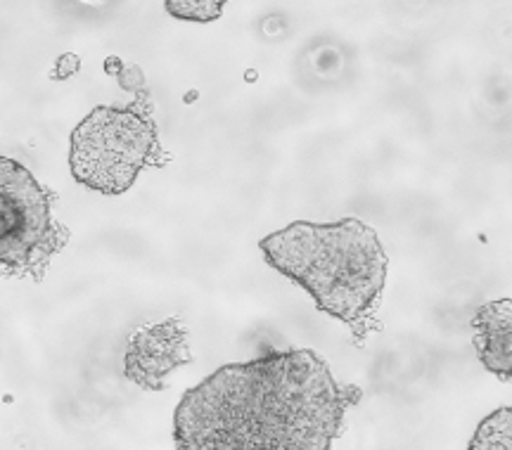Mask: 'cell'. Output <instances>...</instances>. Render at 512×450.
I'll return each mask as SVG.
<instances>
[{"label":"cell","instance_id":"cell-5","mask_svg":"<svg viewBox=\"0 0 512 450\" xmlns=\"http://www.w3.org/2000/svg\"><path fill=\"white\" fill-rule=\"evenodd\" d=\"M190 360L188 327L181 318H164L131 334L124 353V375L140 389L162 391L169 375Z\"/></svg>","mask_w":512,"mask_h":450},{"label":"cell","instance_id":"cell-2","mask_svg":"<svg viewBox=\"0 0 512 450\" xmlns=\"http://www.w3.org/2000/svg\"><path fill=\"white\" fill-rule=\"evenodd\" d=\"M266 263L299 285L320 313L366 342L380 330L377 311L387 285L389 259L380 235L358 218L335 223L294 221L259 242Z\"/></svg>","mask_w":512,"mask_h":450},{"label":"cell","instance_id":"cell-10","mask_svg":"<svg viewBox=\"0 0 512 450\" xmlns=\"http://www.w3.org/2000/svg\"><path fill=\"white\" fill-rule=\"evenodd\" d=\"M79 69H81V57L76 53H64L57 57L53 72H50V79H55V81L72 79L74 74H79Z\"/></svg>","mask_w":512,"mask_h":450},{"label":"cell","instance_id":"cell-6","mask_svg":"<svg viewBox=\"0 0 512 450\" xmlns=\"http://www.w3.org/2000/svg\"><path fill=\"white\" fill-rule=\"evenodd\" d=\"M470 325L479 363L503 382H512V299L486 301Z\"/></svg>","mask_w":512,"mask_h":450},{"label":"cell","instance_id":"cell-9","mask_svg":"<svg viewBox=\"0 0 512 450\" xmlns=\"http://www.w3.org/2000/svg\"><path fill=\"white\" fill-rule=\"evenodd\" d=\"M105 72L112 74L119 81V86L128 90V93H136L138 100H147V95H150L145 74L140 72L136 64H126L119 57H110V60H105Z\"/></svg>","mask_w":512,"mask_h":450},{"label":"cell","instance_id":"cell-1","mask_svg":"<svg viewBox=\"0 0 512 450\" xmlns=\"http://www.w3.org/2000/svg\"><path fill=\"white\" fill-rule=\"evenodd\" d=\"M363 391L339 384L311 349L228 363L185 391L174 413L178 450H332Z\"/></svg>","mask_w":512,"mask_h":450},{"label":"cell","instance_id":"cell-8","mask_svg":"<svg viewBox=\"0 0 512 450\" xmlns=\"http://www.w3.org/2000/svg\"><path fill=\"white\" fill-rule=\"evenodd\" d=\"M226 3L219 0H169L164 3V10L171 17L185 19V22H214L221 17Z\"/></svg>","mask_w":512,"mask_h":450},{"label":"cell","instance_id":"cell-3","mask_svg":"<svg viewBox=\"0 0 512 450\" xmlns=\"http://www.w3.org/2000/svg\"><path fill=\"white\" fill-rule=\"evenodd\" d=\"M164 159L147 100L95 107L69 138L74 180L102 195H124L147 166L164 164Z\"/></svg>","mask_w":512,"mask_h":450},{"label":"cell","instance_id":"cell-7","mask_svg":"<svg viewBox=\"0 0 512 450\" xmlns=\"http://www.w3.org/2000/svg\"><path fill=\"white\" fill-rule=\"evenodd\" d=\"M467 450H512V405L486 415Z\"/></svg>","mask_w":512,"mask_h":450},{"label":"cell","instance_id":"cell-4","mask_svg":"<svg viewBox=\"0 0 512 450\" xmlns=\"http://www.w3.org/2000/svg\"><path fill=\"white\" fill-rule=\"evenodd\" d=\"M55 195L27 166L0 154V268L41 278L69 230L55 221Z\"/></svg>","mask_w":512,"mask_h":450}]
</instances>
